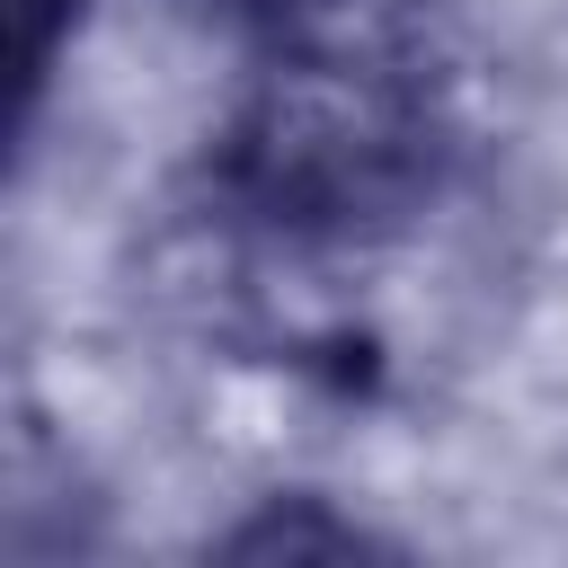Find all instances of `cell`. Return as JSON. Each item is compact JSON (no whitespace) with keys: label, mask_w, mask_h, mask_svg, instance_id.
<instances>
[{"label":"cell","mask_w":568,"mask_h":568,"mask_svg":"<svg viewBox=\"0 0 568 568\" xmlns=\"http://www.w3.org/2000/svg\"><path fill=\"white\" fill-rule=\"evenodd\" d=\"M435 169L426 89L382 53H293L231 124V195L284 231H355L399 213Z\"/></svg>","instance_id":"cell-1"},{"label":"cell","mask_w":568,"mask_h":568,"mask_svg":"<svg viewBox=\"0 0 568 568\" xmlns=\"http://www.w3.org/2000/svg\"><path fill=\"white\" fill-rule=\"evenodd\" d=\"M80 18V0H9V71H18V106H36L62 27Z\"/></svg>","instance_id":"cell-2"},{"label":"cell","mask_w":568,"mask_h":568,"mask_svg":"<svg viewBox=\"0 0 568 568\" xmlns=\"http://www.w3.org/2000/svg\"><path fill=\"white\" fill-rule=\"evenodd\" d=\"M231 550H364V532H355V524H284V515H266V524H248Z\"/></svg>","instance_id":"cell-3"},{"label":"cell","mask_w":568,"mask_h":568,"mask_svg":"<svg viewBox=\"0 0 568 568\" xmlns=\"http://www.w3.org/2000/svg\"><path fill=\"white\" fill-rule=\"evenodd\" d=\"M231 9H302V0H231Z\"/></svg>","instance_id":"cell-4"}]
</instances>
